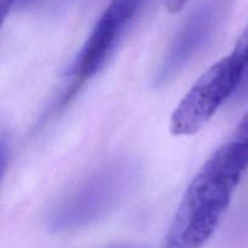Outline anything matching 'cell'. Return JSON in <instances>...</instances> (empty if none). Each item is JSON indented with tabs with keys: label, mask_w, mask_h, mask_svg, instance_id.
Wrapping results in <instances>:
<instances>
[{
	"label": "cell",
	"mask_w": 248,
	"mask_h": 248,
	"mask_svg": "<svg viewBox=\"0 0 248 248\" xmlns=\"http://www.w3.org/2000/svg\"><path fill=\"white\" fill-rule=\"evenodd\" d=\"M246 78L245 68L227 56L203 73L186 92L171 116V132L176 136L198 133L220 107L239 92Z\"/></svg>",
	"instance_id": "3"
},
{
	"label": "cell",
	"mask_w": 248,
	"mask_h": 248,
	"mask_svg": "<svg viewBox=\"0 0 248 248\" xmlns=\"http://www.w3.org/2000/svg\"><path fill=\"white\" fill-rule=\"evenodd\" d=\"M113 248H138V247H132V246H120V247H113Z\"/></svg>",
	"instance_id": "10"
},
{
	"label": "cell",
	"mask_w": 248,
	"mask_h": 248,
	"mask_svg": "<svg viewBox=\"0 0 248 248\" xmlns=\"http://www.w3.org/2000/svg\"><path fill=\"white\" fill-rule=\"evenodd\" d=\"M137 174L136 165L126 159L99 167L51 208L48 227L53 232H72L101 219L124 200Z\"/></svg>",
	"instance_id": "2"
},
{
	"label": "cell",
	"mask_w": 248,
	"mask_h": 248,
	"mask_svg": "<svg viewBox=\"0 0 248 248\" xmlns=\"http://www.w3.org/2000/svg\"><path fill=\"white\" fill-rule=\"evenodd\" d=\"M143 0H110L94 24L89 38L69 69L72 85L67 96H72L81 82L102 69L118 45L121 35L140 10Z\"/></svg>",
	"instance_id": "4"
},
{
	"label": "cell",
	"mask_w": 248,
	"mask_h": 248,
	"mask_svg": "<svg viewBox=\"0 0 248 248\" xmlns=\"http://www.w3.org/2000/svg\"><path fill=\"white\" fill-rule=\"evenodd\" d=\"M10 155V147L9 142L5 138L0 140V182H1L2 177H4L5 171L7 167V161H9Z\"/></svg>",
	"instance_id": "6"
},
{
	"label": "cell",
	"mask_w": 248,
	"mask_h": 248,
	"mask_svg": "<svg viewBox=\"0 0 248 248\" xmlns=\"http://www.w3.org/2000/svg\"><path fill=\"white\" fill-rule=\"evenodd\" d=\"M188 2L189 0H165V5H166L167 10L172 14H177V12L182 11Z\"/></svg>",
	"instance_id": "8"
},
{
	"label": "cell",
	"mask_w": 248,
	"mask_h": 248,
	"mask_svg": "<svg viewBox=\"0 0 248 248\" xmlns=\"http://www.w3.org/2000/svg\"><path fill=\"white\" fill-rule=\"evenodd\" d=\"M38 1H40V0H17L15 7H17V9H26V7L36 4Z\"/></svg>",
	"instance_id": "9"
},
{
	"label": "cell",
	"mask_w": 248,
	"mask_h": 248,
	"mask_svg": "<svg viewBox=\"0 0 248 248\" xmlns=\"http://www.w3.org/2000/svg\"><path fill=\"white\" fill-rule=\"evenodd\" d=\"M235 0H200L174 35L156 75V84L173 79L205 47Z\"/></svg>",
	"instance_id": "5"
},
{
	"label": "cell",
	"mask_w": 248,
	"mask_h": 248,
	"mask_svg": "<svg viewBox=\"0 0 248 248\" xmlns=\"http://www.w3.org/2000/svg\"><path fill=\"white\" fill-rule=\"evenodd\" d=\"M16 1L17 0H0V31L10 11L16 6Z\"/></svg>",
	"instance_id": "7"
},
{
	"label": "cell",
	"mask_w": 248,
	"mask_h": 248,
	"mask_svg": "<svg viewBox=\"0 0 248 248\" xmlns=\"http://www.w3.org/2000/svg\"><path fill=\"white\" fill-rule=\"evenodd\" d=\"M242 178L244 174L213 153L186 190L164 248H202L224 217Z\"/></svg>",
	"instance_id": "1"
}]
</instances>
